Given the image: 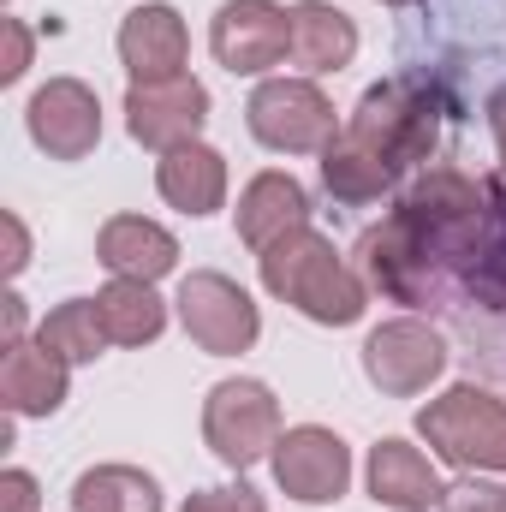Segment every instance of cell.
I'll return each mask as SVG.
<instances>
[{
    "label": "cell",
    "mask_w": 506,
    "mask_h": 512,
    "mask_svg": "<svg viewBox=\"0 0 506 512\" xmlns=\"http://www.w3.org/2000/svg\"><path fill=\"white\" fill-rule=\"evenodd\" d=\"M36 340H42L48 352H60L66 364H96V358L108 352V322H102V304H96V298H66V304H54V310L42 316Z\"/></svg>",
    "instance_id": "21"
},
{
    "label": "cell",
    "mask_w": 506,
    "mask_h": 512,
    "mask_svg": "<svg viewBox=\"0 0 506 512\" xmlns=\"http://www.w3.org/2000/svg\"><path fill=\"white\" fill-rule=\"evenodd\" d=\"M256 262H262V286L316 328H352L370 304V286L340 262L334 239L316 227L274 239L268 251H256Z\"/></svg>",
    "instance_id": "2"
},
{
    "label": "cell",
    "mask_w": 506,
    "mask_h": 512,
    "mask_svg": "<svg viewBox=\"0 0 506 512\" xmlns=\"http://www.w3.org/2000/svg\"><path fill=\"white\" fill-rule=\"evenodd\" d=\"M24 126H30V143L48 161H84L102 143V102H96V90L84 78H48L30 96Z\"/></svg>",
    "instance_id": "10"
},
{
    "label": "cell",
    "mask_w": 506,
    "mask_h": 512,
    "mask_svg": "<svg viewBox=\"0 0 506 512\" xmlns=\"http://www.w3.org/2000/svg\"><path fill=\"white\" fill-rule=\"evenodd\" d=\"M72 364L60 352H48L42 340H18L0 358V405L6 417H54L66 405Z\"/></svg>",
    "instance_id": "13"
},
{
    "label": "cell",
    "mask_w": 506,
    "mask_h": 512,
    "mask_svg": "<svg viewBox=\"0 0 506 512\" xmlns=\"http://www.w3.org/2000/svg\"><path fill=\"white\" fill-rule=\"evenodd\" d=\"M96 304H102V322H108L114 346H149L167 328V304L155 298L149 280H108L96 292Z\"/></svg>",
    "instance_id": "20"
},
{
    "label": "cell",
    "mask_w": 506,
    "mask_h": 512,
    "mask_svg": "<svg viewBox=\"0 0 506 512\" xmlns=\"http://www.w3.org/2000/svg\"><path fill=\"white\" fill-rule=\"evenodd\" d=\"M191 60V30L179 18V6L167 0H143L120 18V66L131 72V84H161L179 78Z\"/></svg>",
    "instance_id": "12"
},
{
    "label": "cell",
    "mask_w": 506,
    "mask_h": 512,
    "mask_svg": "<svg viewBox=\"0 0 506 512\" xmlns=\"http://www.w3.org/2000/svg\"><path fill=\"white\" fill-rule=\"evenodd\" d=\"M233 227L251 251H268L274 239L310 227V191L292 179V173H256L251 185L239 191V209H233Z\"/></svg>",
    "instance_id": "15"
},
{
    "label": "cell",
    "mask_w": 506,
    "mask_h": 512,
    "mask_svg": "<svg viewBox=\"0 0 506 512\" xmlns=\"http://www.w3.org/2000/svg\"><path fill=\"white\" fill-rule=\"evenodd\" d=\"M18 340H24V298L6 292L0 298V346H18Z\"/></svg>",
    "instance_id": "27"
},
{
    "label": "cell",
    "mask_w": 506,
    "mask_h": 512,
    "mask_svg": "<svg viewBox=\"0 0 506 512\" xmlns=\"http://www.w3.org/2000/svg\"><path fill=\"white\" fill-rule=\"evenodd\" d=\"M364 483H370L376 507H393V512H429V507H441V495H447V483L429 465V453L399 441V435H387V441L370 447Z\"/></svg>",
    "instance_id": "14"
},
{
    "label": "cell",
    "mask_w": 506,
    "mask_h": 512,
    "mask_svg": "<svg viewBox=\"0 0 506 512\" xmlns=\"http://www.w3.org/2000/svg\"><path fill=\"white\" fill-rule=\"evenodd\" d=\"M96 262L114 274V280H161L179 268V239L161 227V221H143V215H114L102 221L96 233Z\"/></svg>",
    "instance_id": "16"
},
{
    "label": "cell",
    "mask_w": 506,
    "mask_h": 512,
    "mask_svg": "<svg viewBox=\"0 0 506 512\" xmlns=\"http://www.w3.org/2000/svg\"><path fill=\"white\" fill-rule=\"evenodd\" d=\"M358 54V24L328 6V0H298L292 6V66H304V78L340 72Z\"/></svg>",
    "instance_id": "18"
},
{
    "label": "cell",
    "mask_w": 506,
    "mask_h": 512,
    "mask_svg": "<svg viewBox=\"0 0 506 512\" xmlns=\"http://www.w3.org/2000/svg\"><path fill=\"white\" fill-rule=\"evenodd\" d=\"M179 512H268V501L256 495L251 483H221V489H197L185 495Z\"/></svg>",
    "instance_id": "23"
},
{
    "label": "cell",
    "mask_w": 506,
    "mask_h": 512,
    "mask_svg": "<svg viewBox=\"0 0 506 512\" xmlns=\"http://www.w3.org/2000/svg\"><path fill=\"white\" fill-rule=\"evenodd\" d=\"M203 126H209V90L191 72L161 78V84H131L126 90V131L143 149H155V155H167L179 143H197Z\"/></svg>",
    "instance_id": "11"
},
{
    "label": "cell",
    "mask_w": 506,
    "mask_h": 512,
    "mask_svg": "<svg viewBox=\"0 0 506 512\" xmlns=\"http://www.w3.org/2000/svg\"><path fill=\"white\" fill-rule=\"evenodd\" d=\"M417 435L435 447V459L459 471H506V399L477 382L447 387L417 411Z\"/></svg>",
    "instance_id": "3"
},
{
    "label": "cell",
    "mask_w": 506,
    "mask_h": 512,
    "mask_svg": "<svg viewBox=\"0 0 506 512\" xmlns=\"http://www.w3.org/2000/svg\"><path fill=\"white\" fill-rule=\"evenodd\" d=\"M245 126L274 155H310V149H328L340 137L334 102L310 78H262L245 102Z\"/></svg>",
    "instance_id": "5"
},
{
    "label": "cell",
    "mask_w": 506,
    "mask_h": 512,
    "mask_svg": "<svg viewBox=\"0 0 506 512\" xmlns=\"http://www.w3.org/2000/svg\"><path fill=\"white\" fill-rule=\"evenodd\" d=\"M0 36H6L0 84H18V78H24V66H30V30H24V18H0Z\"/></svg>",
    "instance_id": "24"
},
{
    "label": "cell",
    "mask_w": 506,
    "mask_h": 512,
    "mask_svg": "<svg viewBox=\"0 0 506 512\" xmlns=\"http://www.w3.org/2000/svg\"><path fill=\"white\" fill-rule=\"evenodd\" d=\"M155 191L179 215H215L227 203V155L209 143H179L155 161Z\"/></svg>",
    "instance_id": "17"
},
{
    "label": "cell",
    "mask_w": 506,
    "mask_h": 512,
    "mask_svg": "<svg viewBox=\"0 0 506 512\" xmlns=\"http://www.w3.org/2000/svg\"><path fill=\"white\" fill-rule=\"evenodd\" d=\"M489 126H495V149H501V173H495V179L506 185V84L489 96Z\"/></svg>",
    "instance_id": "28"
},
{
    "label": "cell",
    "mask_w": 506,
    "mask_h": 512,
    "mask_svg": "<svg viewBox=\"0 0 506 512\" xmlns=\"http://www.w3.org/2000/svg\"><path fill=\"white\" fill-rule=\"evenodd\" d=\"M381 6H417V0H381Z\"/></svg>",
    "instance_id": "29"
},
{
    "label": "cell",
    "mask_w": 506,
    "mask_h": 512,
    "mask_svg": "<svg viewBox=\"0 0 506 512\" xmlns=\"http://www.w3.org/2000/svg\"><path fill=\"white\" fill-rule=\"evenodd\" d=\"M209 48L233 78H262L292 54V12L280 0H221L209 24Z\"/></svg>",
    "instance_id": "9"
},
{
    "label": "cell",
    "mask_w": 506,
    "mask_h": 512,
    "mask_svg": "<svg viewBox=\"0 0 506 512\" xmlns=\"http://www.w3.org/2000/svg\"><path fill=\"white\" fill-rule=\"evenodd\" d=\"M435 137H441V96L411 72L381 78L358 96L352 120L322 149V185L340 203H376L435 155Z\"/></svg>",
    "instance_id": "1"
},
{
    "label": "cell",
    "mask_w": 506,
    "mask_h": 512,
    "mask_svg": "<svg viewBox=\"0 0 506 512\" xmlns=\"http://www.w3.org/2000/svg\"><path fill=\"white\" fill-rule=\"evenodd\" d=\"M364 376L387 399H417L447 376V340L417 316H393L364 340Z\"/></svg>",
    "instance_id": "7"
},
{
    "label": "cell",
    "mask_w": 506,
    "mask_h": 512,
    "mask_svg": "<svg viewBox=\"0 0 506 512\" xmlns=\"http://www.w3.org/2000/svg\"><path fill=\"white\" fill-rule=\"evenodd\" d=\"M0 227H6V274L18 280V274H24V262H30V233H24V221H18L12 209L0 215Z\"/></svg>",
    "instance_id": "26"
},
{
    "label": "cell",
    "mask_w": 506,
    "mask_h": 512,
    "mask_svg": "<svg viewBox=\"0 0 506 512\" xmlns=\"http://www.w3.org/2000/svg\"><path fill=\"white\" fill-rule=\"evenodd\" d=\"M173 304H179L185 334H191L209 358H239V352H251L256 334H262V310H256V298L233 280V274L197 268V274H185V286H179Z\"/></svg>",
    "instance_id": "6"
},
{
    "label": "cell",
    "mask_w": 506,
    "mask_h": 512,
    "mask_svg": "<svg viewBox=\"0 0 506 512\" xmlns=\"http://www.w3.org/2000/svg\"><path fill=\"white\" fill-rule=\"evenodd\" d=\"M495 185H501V179H495ZM501 191H506V185H501Z\"/></svg>",
    "instance_id": "30"
},
{
    "label": "cell",
    "mask_w": 506,
    "mask_h": 512,
    "mask_svg": "<svg viewBox=\"0 0 506 512\" xmlns=\"http://www.w3.org/2000/svg\"><path fill=\"white\" fill-rule=\"evenodd\" d=\"M280 399L268 393V382H251V376H227V382L209 387L203 399V441L221 465L233 471H251L256 459L274 453L280 441Z\"/></svg>",
    "instance_id": "4"
},
{
    "label": "cell",
    "mask_w": 506,
    "mask_h": 512,
    "mask_svg": "<svg viewBox=\"0 0 506 512\" xmlns=\"http://www.w3.org/2000/svg\"><path fill=\"white\" fill-rule=\"evenodd\" d=\"M268 465H274L280 495H292V501H304V507H334V501L352 489V447H346L334 429H322V423L286 429V435L274 441Z\"/></svg>",
    "instance_id": "8"
},
{
    "label": "cell",
    "mask_w": 506,
    "mask_h": 512,
    "mask_svg": "<svg viewBox=\"0 0 506 512\" xmlns=\"http://www.w3.org/2000/svg\"><path fill=\"white\" fill-rule=\"evenodd\" d=\"M0 512H42V489L30 471H0Z\"/></svg>",
    "instance_id": "25"
},
{
    "label": "cell",
    "mask_w": 506,
    "mask_h": 512,
    "mask_svg": "<svg viewBox=\"0 0 506 512\" xmlns=\"http://www.w3.org/2000/svg\"><path fill=\"white\" fill-rule=\"evenodd\" d=\"M441 512H506V483H489V477L465 471L459 483H447Z\"/></svg>",
    "instance_id": "22"
},
{
    "label": "cell",
    "mask_w": 506,
    "mask_h": 512,
    "mask_svg": "<svg viewBox=\"0 0 506 512\" xmlns=\"http://www.w3.org/2000/svg\"><path fill=\"white\" fill-rule=\"evenodd\" d=\"M72 512H161V483L137 465H96L72 483Z\"/></svg>",
    "instance_id": "19"
}]
</instances>
